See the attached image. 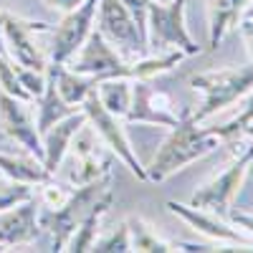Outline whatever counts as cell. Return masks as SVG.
<instances>
[{
  "mask_svg": "<svg viewBox=\"0 0 253 253\" xmlns=\"http://www.w3.org/2000/svg\"><path fill=\"white\" fill-rule=\"evenodd\" d=\"M3 18H5V10H0V53H5V38H3ZM8 56V53H5Z\"/></svg>",
  "mask_w": 253,
  "mask_h": 253,
  "instance_id": "30",
  "label": "cell"
},
{
  "mask_svg": "<svg viewBox=\"0 0 253 253\" xmlns=\"http://www.w3.org/2000/svg\"><path fill=\"white\" fill-rule=\"evenodd\" d=\"M94 91L99 101L104 104V109L119 119H126V112H129V104H132V79H126V76L104 79L96 84Z\"/></svg>",
  "mask_w": 253,
  "mask_h": 253,
  "instance_id": "20",
  "label": "cell"
},
{
  "mask_svg": "<svg viewBox=\"0 0 253 253\" xmlns=\"http://www.w3.org/2000/svg\"><path fill=\"white\" fill-rule=\"evenodd\" d=\"M91 251H99V253H126V251H132V241H129V225L119 223L117 230H112V233H107L104 238H96L94 241V248Z\"/></svg>",
  "mask_w": 253,
  "mask_h": 253,
  "instance_id": "24",
  "label": "cell"
},
{
  "mask_svg": "<svg viewBox=\"0 0 253 253\" xmlns=\"http://www.w3.org/2000/svg\"><path fill=\"white\" fill-rule=\"evenodd\" d=\"M243 134H246V137H251V139H253V122H251V124H248V126H246V129H243Z\"/></svg>",
  "mask_w": 253,
  "mask_h": 253,
  "instance_id": "31",
  "label": "cell"
},
{
  "mask_svg": "<svg viewBox=\"0 0 253 253\" xmlns=\"http://www.w3.org/2000/svg\"><path fill=\"white\" fill-rule=\"evenodd\" d=\"M81 109H84V114H86L91 129L99 134V139L104 144H107V150H112L117 160H122L126 167H129L132 175H137L139 180H147V170H144V165L139 162V157L134 155L129 139H126L122 119L104 109V104L99 101L96 91H89L86 94V99L81 101Z\"/></svg>",
  "mask_w": 253,
  "mask_h": 253,
  "instance_id": "7",
  "label": "cell"
},
{
  "mask_svg": "<svg viewBox=\"0 0 253 253\" xmlns=\"http://www.w3.org/2000/svg\"><path fill=\"white\" fill-rule=\"evenodd\" d=\"M175 99L152 89L147 79H132V104L126 112V122H139V124H160V126H175L180 114L175 112Z\"/></svg>",
  "mask_w": 253,
  "mask_h": 253,
  "instance_id": "11",
  "label": "cell"
},
{
  "mask_svg": "<svg viewBox=\"0 0 253 253\" xmlns=\"http://www.w3.org/2000/svg\"><path fill=\"white\" fill-rule=\"evenodd\" d=\"M228 218H230V223H233V225H238L243 233H248L253 238V215L238 213V210H228Z\"/></svg>",
  "mask_w": 253,
  "mask_h": 253,
  "instance_id": "27",
  "label": "cell"
},
{
  "mask_svg": "<svg viewBox=\"0 0 253 253\" xmlns=\"http://www.w3.org/2000/svg\"><path fill=\"white\" fill-rule=\"evenodd\" d=\"M114 203V193L112 187H107L104 193L96 198V203L91 205V210L86 215H84V220L79 223V228L74 230V236L69 241V251L74 253H84V251H91L94 248V241L99 238V225H101V218L109 213V208Z\"/></svg>",
  "mask_w": 253,
  "mask_h": 253,
  "instance_id": "17",
  "label": "cell"
},
{
  "mask_svg": "<svg viewBox=\"0 0 253 253\" xmlns=\"http://www.w3.org/2000/svg\"><path fill=\"white\" fill-rule=\"evenodd\" d=\"M104 147L107 144L99 139V134L91 129L89 122L76 132V137L71 142L74 152H71V172H69V180H71L74 187L112 175L114 152L112 150L107 152Z\"/></svg>",
  "mask_w": 253,
  "mask_h": 253,
  "instance_id": "9",
  "label": "cell"
},
{
  "mask_svg": "<svg viewBox=\"0 0 253 253\" xmlns=\"http://www.w3.org/2000/svg\"><path fill=\"white\" fill-rule=\"evenodd\" d=\"M122 3L126 5V10L132 13L134 23L139 28V33L147 38V10H150V3L152 0H122Z\"/></svg>",
  "mask_w": 253,
  "mask_h": 253,
  "instance_id": "26",
  "label": "cell"
},
{
  "mask_svg": "<svg viewBox=\"0 0 253 253\" xmlns=\"http://www.w3.org/2000/svg\"><path fill=\"white\" fill-rule=\"evenodd\" d=\"M246 18H253V0H251V3H248V8H246V13H243Z\"/></svg>",
  "mask_w": 253,
  "mask_h": 253,
  "instance_id": "32",
  "label": "cell"
},
{
  "mask_svg": "<svg viewBox=\"0 0 253 253\" xmlns=\"http://www.w3.org/2000/svg\"><path fill=\"white\" fill-rule=\"evenodd\" d=\"M223 142L210 132V126L200 129L198 122L193 119L187 109L180 114L177 124L170 126V134L165 137L162 147L157 150V155L152 157V162L144 167L147 170V180L152 182H162L170 175H175L177 170L187 167L190 162H198L205 155L215 152Z\"/></svg>",
  "mask_w": 253,
  "mask_h": 253,
  "instance_id": "1",
  "label": "cell"
},
{
  "mask_svg": "<svg viewBox=\"0 0 253 253\" xmlns=\"http://www.w3.org/2000/svg\"><path fill=\"white\" fill-rule=\"evenodd\" d=\"M26 101H20L5 91H0V129H3L10 139H15L26 152L38 157L43 162V142H41V132L23 107Z\"/></svg>",
  "mask_w": 253,
  "mask_h": 253,
  "instance_id": "13",
  "label": "cell"
},
{
  "mask_svg": "<svg viewBox=\"0 0 253 253\" xmlns=\"http://www.w3.org/2000/svg\"><path fill=\"white\" fill-rule=\"evenodd\" d=\"M167 210L172 215H177L180 220H185L195 233H200L210 241L228 243V246H243L246 251H253V238L248 233H243L241 228H233L225 220H220V215H215V213H208V210H200L193 205H182L175 200H167Z\"/></svg>",
  "mask_w": 253,
  "mask_h": 253,
  "instance_id": "12",
  "label": "cell"
},
{
  "mask_svg": "<svg viewBox=\"0 0 253 253\" xmlns=\"http://www.w3.org/2000/svg\"><path fill=\"white\" fill-rule=\"evenodd\" d=\"M89 119H86V114H84V109H76L74 114L63 117L61 122H56L53 126H48V129L41 134V142H43V167L51 175H56L63 157H66L69 150H71V142H74L76 132Z\"/></svg>",
  "mask_w": 253,
  "mask_h": 253,
  "instance_id": "15",
  "label": "cell"
},
{
  "mask_svg": "<svg viewBox=\"0 0 253 253\" xmlns=\"http://www.w3.org/2000/svg\"><path fill=\"white\" fill-rule=\"evenodd\" d=\"M251 162H253V144L241 150L236 155V160L230 162L220 175H215L210 182L198 187L190 205L208 210V213H215V215H228V210L233 208V200H236L238 190H241V185L248 175Z\"/></svg>",
  "mask_w": 253,
  "mask_h": 253,
  "instance_id": "6",
  "label": "cell"
},
{
  "mask_svg": "<svg viewBox=\"0 0 253 253\" xmlns=\"http://www.w3.org/2000/svg\"><path fill=\"white\" fill-rule=\"evenodd\" d=\"M38 187H41V190H38L36 200H38V205L43 208V210H56V208H61L63 203L71 198V193H74V187L61 185V182H56L53 177H48L46 182H41Z\"/></svg>",
  "mask_w": 253,
  "mask_h": 253,
  "instance_id": "22",
  "label": "cell"
},
{
  "mask_svg": "<svg viewBox=\"0 0 253 253\" xmlns=\"http://www.w3.org/2000/svg\"><path fill=\"white\" fill-rule=\"evenodd\" d=\"M0 172H3V177H10L15 182H26V185H41L46 182L48 177H53L43 162H41L38 157H33L31 152L28 155H3L0 152Z\"/></svg>",
  "mask_w": 253,
  "mask_h": 253,
  "instance_id": "18",
  "label": "cell"
},
{
  "mask_svg": "<svg viewBox=\"0 0 253 253\" xmlns=\"http://www.w3.org/2000/svg\"><path fill=\"white\" fill-rule=\"evenodd\" d=\"M33 198V185H26V182H15V180H5L0 182V213L23 200H31Z\"/></svg>",
  "mask_w": 253,
  "mask_h": 253,
  "instance_id": "25",
  "label": "cell"
},
{
  "mask_svg": "<svg viewBox=\"0 0 253 253\" xmlns=\"http://www.w3.org/2000/svg\"><path fill=\"white\" fill-rule=\"evenodd\" d=\"M38 200L36 195L31 200H23L8 210L0 213V246L13 248V246H26L38 238L41 233V220H38Z\"/></svg>",
  "mask_w": 253,
  "mask_h": 253,
  "instance_id": "14",
  "label": "cell"
},
{
  "mask_svg": "<svg viewBox=\"0 0 253 253\" xmlns=\"http://www.w3.org/2000/svg\"><path fill=\"white\" fill-rule=\"evenodd\" d=\"M81 3H84V0H46V5H51L53 10H61V13H71Z\"/></svg>",
  "mask_w": 253,
  "mask_h": 253,
  "instance_id": "29",
  "label": "cell"
},
{
  "mask_svg": "<svg viewBox=\"0 0 253 253\" xmlns=\"http://www.w3.org/2000/svg\"><path fill=\"white\" fill-rule=\"evenodd\" d=\"M51 31L48 23H38V20H28L5 10L3 18V38H5V53L13 63L23 69H33V71H43L48 69V58L36 43V33H46Z\"/></svg>",
  "mask_w": 253,
  "mask_h": 253,
  "instance_id": "8",
  "label": "cell"
},
{
  "mask_svg": "<svg viewBox=\"0 0 253 253\" xmlns=\"http://www.w3.org/2000/svg\"><path fill=\"white\" fill-rule=\"evenodd\" d=\"M126 225H129L132 251H139V253H175L177 251L175 243L160 238L142 218H129V220H126Z\"/></svg>",
  "mask_w": 253,
  "mask_h": 253,
  "instance_id": "21",
  "label": "cell"
},
{
  "mask_svg": "<svg viewBox=\"0 0 253 253\" xmlns=\"http://www.w3.org/2000/svg\"><path fill=\"white\" fill-rule=\"evenodd\" d=\"M0 91H5V94H10V96H15L20 101H33L31 94L23 89V84H20L13 61L5 53H0Z\"/></svg>",
  "mask_w": 253,
  "mask_h": 253,
  "instance_id": "23",
  "label": "cell"
},
{
  "mask_svg": "<svg viewBox=\"0 0 253 253\" xmlns=\"http://www.w3.org/2000/svg\"><path fill=\"white\" fill-rule=\"evenodd\" d=\"M107 187H112V175L74 187L71 198L63 203L61 208L38 213L41 228H46L48 233H51V246H53L51 251H66V246H69V241L74 236V230L79 228V223L84 220V215L91 210V205L96 203V198Z\"/></svg>",
  "mask_w": 253,
  "mask_h": 253,
  "instance_id": "4",
  "label": "cell"
},
{
  "mask_svg": "<svg viewBox=\"0 0 253 253\" xmlns=\"http://www.w3.org/2000/svg\"><path fill=\"white\" fill-rule=\"evenodd\" d=\"M190 89L203 94V104L190 112L193 119L200 124L208 117L223 112L225 107L236 104L246 94L253 91V66H236V69H220V71H205L190 76Z\"/></svg>",
  "mask_w": 253,
  "mask_h": 253,
  "instance_id": "2",
  "label": "cell"
},
{
  "mask_svg": "<svg viewBox=\"0 0 253 253\" xmlns=\"http://www.w3.org/2000/svg\"><path fill=\"white\" fill-rule=\"evenodd\" d=\"M238 28H241V36H243L246 46H248V53H251V58H253V18L238 20Z\"/></svg>",
  "mask_w": 253,
  "mask_h": 253,
  "instance_id": "28",
  "label": "cell"
},
{
  "mask_svg": "<svg viewBox=\"0 0 253 253\" xmlns=\"http://www.w3.org/2000/svg\"><path fill=\"white\" fill-rule=\"evenodd\" d=\"M99 0H84L71 13H63V20L53 31L51 41V63H69L71 56L84 46L96 23Z\"/></svg>",
  "mask_w": 253,
  "mask_h": 253,
  "instance_id": "10",
  "label": "cell"
},
{
  "mask_svg": "<svg viewBox=\"0 0 253 253\" xmlns=\"http://www.w3.org/2000/svg\"><path fill=\"white\" fill-rule=\"evenodd\" d=\"M38 119H36V126H38V132L43 134L48 126H53L56 122H61L63 117H69L76 112V107H71V104H66L61 99L58 89H56V81L53 76L46 71V86H43V94H41L38 99Z\"/></svg>",
  "mask_w": 253,
  "mask_h": 253,
  "instance_id": "19",
  "label": "cell"
},
{
  "mask_svg": "<svg viewBox=\"0 0 253 253\" xmlns=\"http://www.w3.org/2000/svg\"><path fill=\"white\" fill-rule=\"evenodd\" d=\"M0 177H3V172H0Z\"/></svg>",
  "mask_w": 253,
  "mask_h": 253,
  "instance_id": "33",
  "label": "cell"
},
{
  "mask_svg": "<svg viewBox=\"0 0 253 253\" xmlns=\"http://www.w3.org/2000/svg\"><path fill=\"white\" fill-rule=\"evenodd\" d=\"M185 8L187 0H152L147 10V48L157 53L182 51L185 56L200 53V46L193 41L185 26Z\"/></svg>",
  "mask_w": 253,
  "mask_h": 253,
  "instance_id": "3",
  "label": "cell"
},
{
  "mask_svg": "<svg viewBox=\"0 0 253 253\" xmlns=\"http://www.w3.org/2000/svg\"><path fill=\"white\" fill-rule=\"evenodd\" d=\"M251 0H208V48L215 51L220 41L238 26Z\"/></svg>",
  "mask_w": 253,
  "mask_h": 253,
  "instance_id": "16",
  "label": "cell"
},
{
  "mask_svg": "<svg viewBox=\"0 0 253 253\" xmlns=\"http://www.w3.org/2000/svg\"><path fill=\"white\" fill-rule=\"evenodd\" d=\"M96 31L119 51L122 58L137 61L147 56V38L139 33L132 13L122 0H99L96 8Z\"/></svg>",
  "mask_w": 253,
  "mask_h": 253,
  "instance_id": "5",
  "label": "cell"
}]
</instances>
